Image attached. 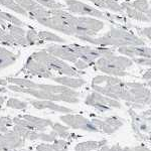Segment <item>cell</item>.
I'll list each match as a JSON object with an SVG mask.
<instances>
[{"label":"cell","mask_w":151,"mask_h":151,"mask_svg":"<svg viewBox=\"0 0 151 151\" xmlns=\"http://www.w3.org/2000/svg\"><path fill=\"white\" fill-rule=\"evenodd\" d=\"M78 40L102 47H142L145 41L133 32L122 28H111L101 36H78Z\"/></svg>","instance_id":"6da1fadb"},{"label":"cell","mask_w":151,"mask_h":151,"mask_svg":"<svg viewBox=\"0 0 151 151\" xmlns=\"http://www.w3.org/2000/svg\"><path fill=\"white\" fill-rule=\"evenodd\" d=\"M133 64V60L125 55H116L112 53L107 57L99 58L94 63L96 70L112 77H124L127 75L125 72Z\"/></svg>","instance_id":"7a4b0ae2"},{"label":"cell","mask_w":151,"mask_h":151,"mask_svg":"<svg viewBox=\"0 0 151 151\" xmlns=\"http://www.w3.org/2000/svg\"><path fill=\"white\" fill-rule=\"evenodd\" d=\"M73 17H74V14L70 13L64 8L52 10L50 16L38 19L36 21L45 27L52 29V30L60 32L65 35L75 36V30L72 24Z\"/></svg>","instance_id":"3957f363"},{"label":"cell","mask_w":151,"mask_h":151,"mask_svg":"<svg viewBox=\"0 0 151 151\" xmlns=\"http://www.w3.org/2000/svg\"><path fill=\"white\" fill-rule=\"evenodd\" d=\"M65 8L70 13L74 14L77 16H90V17H94L100 20H109L112 21L114 19H118V20H123L119 16L113 15V14L105 13L100 9L96 7L89 5V4L82 2L80 0H65Z\"/></svg>","instance_id":"277c9868"},{"label":"cell","mask_w":151,"mask_h":151,"mask_svg":"<svg viewBox=\"0 0 151 151\" xmlns=\"http://www.w3.org/2000/svg\"><path fill=\"white\" fill-rule=\"evenodd\" d=\"M45 55H47L45 50L32 52L26 60L22 70L26 74L35 76V77L52 79L53 77V73L48 69L47 63H45Z\"/></svg>","instance_id":"5b68a950"},{"label":"cell","mask_w":151,"mask_h":151,"mask_svg":"<svg viewBox=\"0 0 151 151\" xmlns=\"http://www.w3.org/2000/svg\"><path fill=\"white\" fill-rule=\"evenodd\" d=\"M73 28L75 30V37L78 36H96L104 28L103 20L90 17V16H77L73 17Z\"/></svg>","instance_id":"8992f818"},{"label":"cell","mask_w":151,"mask_h":151,"mask_svg":"<svg viewBox=\"0 0 151 151\" xmlns=\"http://www.w3.org/2000/svg\"><path fill=\"white\" fill-rule=\"evenodd\" d=\"M12 121L13 124L23 126L28 130L41 131V132H45L53 123L50 119H43L32 115H19L12 118Z\"/></svg>","instance_id":"52a82bcc"},{"label":"cell","mask_w":151,"mask_h":151,"mask_svg":"<svg viewBox=\"0 0 151 151\" xmlns=\"http://www.w3.org/2000/svg\"><path fill=\"white\" fill-rule=\"evenodd\" d=\"M60 120L64 122L68 127H72L74 129H82V130L96 132L98 131L97 126H95L93 122L87 120L85 117L81 115H74V114H65L60 117Z\"/></svg>","instance_id":"ba28073f"},{"label":"cell","mask_w":151,"mask_h":151,"mask_svg":"<svg viewBox=\"0 0 151 151\" xmlns=\"http://www.w3.org/2000/svg\"><path fill=\"white\" fill-rule=\"evenodd\" d=\"M86 104L90 105V106H94L100 111H106L109 110L110 107H114V108H119L120 104L115 99L109 98L107 96L98 93V92L94 91L92 94H90L86 99Z\"/></svg>","instance_id":"9c48e42d"},{"label":"cell","mask_w":151,"mask_h":151,"mask_svg":"<svg viewBox=\"0 0 151 151\" xmlns=\"http://www.w3.org/2000/svg\"><path fill=\"white\" fill-rule=\"evenodd\" d=\"M70 47L74 50L78 58L88 63L90 65H92L99 58H101V52L98 47H93L90 45H81L77 43L70 45Z\"/></svg>","instance_id":"30bf717a"},{"label":"cell","mask_w":151,"mask_h":151,"mask_svg":"<svg viewBox=\"0 0 151 151\" xmlns=\"http://www.w3.org/2000/svg\"><path fill=\"white\" fill-rule=\"evenodd\" d=\"M45 50L48 53L53 55V57L60 58L62 60H65L67 63L69 62L72 63V64H75L79 60L70 45H60V43H52L50 45H47Z\"/></svg>","instance_id":"8fae6325"},{"label":"cell","mask_w":151,"mask_h":151,"mask_svg":"<svg viewBox=\"0 0 151 151\" xmlns=\"http://www.w3.org/2000/svg\"><path fill=\"white\" fill-rule=\"evenodd\" d=\"M25 139L18 135L13 130L0 134V151L4 149L16 150L23 147Z\"/></svg>","instance_id":"7c38bea8"},{"label":"cell","mask_w":151,"mask_h":151,"mask_svg":"<svg viewBox=\"0 0 151 151\" xmlns=\"http://www.w3.org/2000/svg\"><path fill=\"white\" fill-rule=\"evenodd\" d=\"M27 101L30 103L33 108L37 110H50L52 112H58V113H65L70 114L73 110L68 107H65L63 105H58L55 102L47 101V100H37V99H28Z\"/></svg>","instance_id":"4fadbf2b"},{"label":"cell","mask_w":151,"mask_h":151,"mask_svg":"<svg viewBox=\"0 0 151 151\" xmlns=\"http://www.w3.org/2000/svg\"><path fill=\"white\" fill-rule=\"evenodd\" d=\"M119 53L127 58H151V47H122L118 48Z\"/></svg>","instance_id":"5bb4252c"},{"label":"cell","mask_w":151,"mask_h":151,"mask_svg":"<svg viewBox=\"0 0 151 151\" xmlns=\"http://www.w3.org/2000/svg\"><path fill=\"white\" fill-rule=\"evenodd\" d=\"M52 81L57 83L58 85H62V86L68 87L70 89L77 90L79 88L83 87L85 85V80L81 79V78H75V77H68V76H58V77L52 78Z\"/></svg>","instance_id":"9a60e30c"},{"label":"cell","mask_w":151,"mask_h":151,"mask_svg":"<svg viewBox=\"0 0 151 151\" xmlns=\"http://www.w3.org/2000/svg\"><path fill=\"white\" fill-rule=\"evenodd\" d=\"M94 6L98 9H103V10L111 11L114 13H123V9L121 6V3H119L116 0H88Z\"/></svg>","instance_id":"2e32d148"},{"label":"cell","mask_w":151,"mask_h":151,"mask_svg":"<svg viewBox=\"0 0 151 151\" xmlns=\"http://www.w3.org/2000/svg\"><path fill=\"white\" fill-rule=\"evenodd\" d=\"M6 30L10 33V35L13 37L15 41L16 45H20V47H26L27 42L25 40V32L26 29H24L22 26L14 25V24H7Z\"/></svg>","instance_id":"e0dca14e"},{"label":"cell","mask_w":151,"mask_h":151,"mask_svg":"<svg viewBox=\"0 0 151 151\" xmlns=\"http://www.w3.org/2000/svg\"><path fill=\"white\" fill-rule=\"evenodd\" d=\"M58 135L52 130L50 133H45L41 132V131H33V130H28L27 134L25 136L26 140L30 141H41V142H47L52 143L55 139H57Z\"/></svg>","instance_id":"ac0fdd59"},{"label":"cell","mask_w":151,"mask_h":151,"mask_svg":"<svg viewBox=\"0 0 151 151\" xmlns=\"http://www.w3.org/2000/svg\"><path fill=\"white\" fill-rule=\"evenodd\" d=\"M121 6H122V9H123V13L126 14L129 18L133 19V20H136V21H140V22H151V20L144 13L138 11L137 9L133 8V7L130 5L129 2H122Z\"/></svg>","instance_id":"d6986e66"},{"label":"cell","mask_w":151,"mask_h":151,"mask_svg":"<svg viewBox=\"0 0 151 151\" xmlns=\"http://www.w3.org/2000/svg\"><path fill=\"white\" fill-rule=\"evenodd\" d=\"M18 55L0 45V70L10 67L17 60Z\"/></svg>","instance_id":"ffe728a7"},{"label":"cell","mask_w":151,"mask_h":151,"mask_svg":"<svg viewBox=\"0 0 151 151\" xmlns=\"http://www.w3.org/2000/svg\"><path fill=\"white\" fill-rule=\"evenodd\" d=\"M38 35H40V40L45 42H52V43H60V45H64L67 42V40L64 37L60 36L57 33L52 32L50 30H40L38 31Z\"/></svg>","instance_id":"44dd1931"},{"label":"cell","mask_w":151,"mask_h":151,"mask_svg":"<svg viewBox=\"0 0 151 151\" xmlns=\"http://www.w3.org/2000/svg\"><path fill=\"white\" fill-rule=\"evenodd\" d=\"M0 4L4 6L5 8L13 11L14 13H17L22 16H28V13L26 12L21 6H19L14 0H0Z\"/></svg>","instance_id":"7402d4cb"},{"label":"cell","mask_w":151,"mask_h":151,"mask_svg":"<svg viewBox=\"0 0 151 151\" xmlns=\"http://www.w3.org/2000/svg\"><path fill=\"white\" fill-rule=\"evenodd\" d=\"M25 40L27 45H42L43 41L40 40L38 35V31L33 28H28L25 32Z\"/></svg>","instance_id":"603a6c76"},{"label":"cell","mask_w":151,"mask_h":151,"mask_svg":"<svg viewBox=\"0 0 151 151\" xmlns=\"http://www.w3.org/2000/svg\"><path fill=\"white\" fill-rule=\"evenodd\" d=\"M37 4H40L45 8H47L50 10H55V9H64L65 5L57 0H35Z\"/></svg>","instance_id":"cb8c5ba5"},{"label":"cell","mask_w":151,"mask_h":151,"mask_svg":"<svg viewBox=\"0 0 151 151\" xmlns=\"http://www.w3.org/2000/svg\"><path fill=\"white\" fill-rule=\"evenodd\" d=\"M6 107L14 110H24L27 108V102L17 98H8L6 100Z\"/></svg>","instance_id":"d4e9b609"},{"label":"cell","mask_w":151,"mask_h":151,"mask_svg":"<svg viewBox=\"0 0 151 151\" xmlns=\"http://www.w3.org/2000/svg\"><path fill=\"white\" fill-rule=\"evenodd\" d=\"M130 5L133 8L137 9L138 11L142 12L146 15V12L149 10L150 8V4H149V0H131L129 1Z\"/></svg>","instance_id":"484cf974"},{"label":"cell","mask_w":151,"mask_h":151,"mask_svg":"<svg viewBox=\"0 0 151 151\" xmlns=\"http://www.w3.org/2000/svg\"><path fill=\"white\" fill-rule=\"evenodd\" d=\"M50 128H52V130L57 134L58 136L62 137V139L69 138L70 136V134L69 133V128H68V126H64L60 123H52Z\"/></svg>","instance_id":"4316f807"},{"label":"cell","mask_w":151,"mask_h":151,"mask_svg":"<svg viewBox=\"0 0 151 151\" xmlns=\"http://www.w3.org/2000/svg\"><path fill=\"white\" fill-rule=\"evenodd\" d=\"M14 1H15L19 6L22 7L28 14L40 7V4L36 3L35 0H14Z\"/></svg>","instance_id":"83f0119b"},{"label":"cell","mask_w":151,"mask_h":151,"mask_svg":"<svg viewBox=\"0 0 151 151\" xmlns=\"http://www.w3.org/2000/svg\"><path fill=\"white\" fill-rule=\"evenodd\" d=\"M102 143L101 142H95V141H88V142L84 143H80L76 146L75 150L76 151H91L96 148H99L100 145Z\"/></svg>","instance_id":"f1b7e54d"},{"label":"cell","mask_w":151,"mask_h":151,"mask_svg":"<svg viewBox=\"0 0 151 151\" xmlns=\"http://www.w3.org/2000/svg\"><path fill=\"white\" fill-rule=\"evenodd\" d=\"M1 16H2V18H3L4 20L9 24H14V25H18V26H23L24 25L23 21L21 20V19L16 17V16L13 15V14L8 13V12L1 10Z\"/></svg>","instance_id":"f546056e"},{"label":"cell","mask_w":151,"mask_h":151,"mask_svg":"<svg viewBox=\"0 0 151 151\" xmlns=\"http://www.w3.org/2000/svg\"><path fill=\"white\" fill-rule=\"evenodd\" d=\"M0 42L7 45H16L15 41H14L13 37L10 35V33L5 28L2 27V26H0Z\"/></svg>","instance_id":"4dcf8cb0"},{"label":"cell","mask_w":151,"mask_h":151,"mask_svg":"<svg viewBox=\"0 0 151 151\" xmlns=\"http://www.w3.org/2000/svg\"><path fill=\"white\" fill-rule=\"evenodd\" d=\"M13 125V121L12 118L8 116H0V131L3 133L9 131V128Z\"/></svg>","instance_id":"1f68e13d"},{"label":"cell","mask_w":151,"mask_h":151,"mask_svg":"<svg viewBox=\"0 0 151 151\" xmlns=\"http://www.w3.org/2000/svg\"><path fill=\"white\" fill-rule=\"evenodd\" d=\"M53 151H67L68 142L65 139H55L52 142Z\"/></svg>","instance_id":"d6a6232c"},{"label":"cell","mask_w":151,"mask_h":151,"mask_svg":"<svg viewBox=\"0 0 151 151\" xmlns=\"http://www.w3.org/2000/svg\"><path fill=\"white\" fill-rule=\"evenodd\" d=\"M36 151H53L52 144L47 142H41L36 146Z\"/></svg>","instance_id":"836d02e7"},{"label":"cell","mask_w":151,"mask_h":151,"mask_svg":"<svg viewBox=\"0 0 151 151\" xmlns=\"http://www.w3.org/2000/svg\"><path fill=\"white\" fill-rule=\"evenodd\" d=\"M132 60L134 63L141 65H150L151 67V58H133Z\"/></svg>","instance_id":"e575fe53"},{"label":"cell","mask_w":151,"mask_h":151,"mask_svg":"<svg viewBox=\"0 0 151 151\" xmlns=\"http://www.w3.org/2000/svg\"><path fill=\"white\" fill-rule=\"evenodd\" d=\"M90 67V65L88 64V63L86 62H84V60H78L77 62L74 64V68L76 70H86L88 69V68Z\"/></svg>","instance_id":"d590c367"},{"label":"cell","mask_w":151,"mask_h":151,"mask_svg":"<svg viewBox=\"0 0 151 151\" xmlns=\"http://www.w3.org/2000/svg\"><path fill=\"white\" fill-rule=\"evenodd\" d=\"M0 86L6 88L8 86V82H7L6 78H0Z\"/></svg>","instance_id":"8d00e7d4"},{"label":"cell","mask_w":151,"mask_h":151,"mask_svg":"<svg viewBox=\"0 0 151 151\" xmlns=\"http://www.w3.org/2000/svg\"><path fill=\"white\" fill-rule=\"evenodd\" d=\"M7 23L5 20H4L3 18H2V16H1V10H0V26H2L3 28H5L6 29V26H7Z\"/></svg>","instance_id":"74e56055"},{"label":"cell","mask_w":151,"mask_h":151,"mask_svg":"<svg viewBox=\"0 0 151 151\" xmlns=\"http://www.w3.org/2000/svg\"><path fill=\"white\" fill-rule=\"evenodd\" d=\"M7 100V98L5 96H0V108L2 107V105L5 103V101Z\"/></svg>","instance_id":"f35d334b"},{"label":"cell","mask_w":151,"mask_h":151,"mask_svg":"<svg viewBox=\"0 0 151 151\" xmlns=\"http://www.w3.org/2000/svg\"><path fill=\"white\" fill-rule=\"evenodd\" d=\"M149 4H150V8H149V10L146 12V16L151 20V1H149Z\"/></svg>","instance_id":"ab89813d"},{"label":"cell","mask_w":151,"mask_h":151,"mask_svg":"<svg viewBox=\"0 0 151 151\" xmlns=\"http://www.w3.org/2000/svg\"><path fill=\"white\" fill-rule=\"evenodd\" d=\"M8 92V89H6V88H4V87H1L0 86V93H7Z\"/></svg>","instance_id":"60d3db41"},{"label":"cell","mask_w":151,"mask_h":151,"mask_svg":"<svg viewBox=\"0 0 151 151\" xmlns=\"http://www.w3.org/2000/svg\"><path fill=\"white\" fill-rule=\"evenodd\" d=\"M116 1H122V2H129V1H131V0H116Z\"/></svg>","instance_id":"b9f144b4"},{"label":"cell","mask_w":151,"mask_h":151,"mask_svg":"<svg viewBox=\"0 0 151 151\" xmlns=\"http://www.w3.org/2000/svg\"><path fill=\"white\" fill-rule=\"evenodd\" d=\"M1 151H15V150H9V149H4V150H1Z\"/></svg>","instance_id":"7bdbcfd3"},{"label":"cell","mask_w":151,"mask_h":151,"mask_svg":"<svg viewBox=\"0 0 151 151\" xmlns=\"http://www.w3.org/2000/svg\"><path fill=\"white\" fill-rule=\"evenodd\" d=\"M149 86H151V81L149 82Z\"/></svg>","instance_id":"ee69618b"},{"label":"cell","mask_w":151,"mask_h":151,"mask_svg":"<svg viewBox=\"0 0 151 151\" xmlns=\"http://www.w3.org/2000/svg\"><path fill=\"white\" fill-rule=\"evenodd\" d=\"M26 151H29V150H26Z\"/></svg>","instance_id":"f6af8a7d"}]
</instances>
